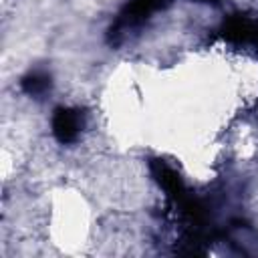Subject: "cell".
Segmentation results:
<instances>
[{"mask_svg": "<svg viewBox=\"0 0 258 258\" xmlns=\"http://www.w3.org/2000/svg\"><path fill=\"white\" fill-rule=\"evenodd\" d=\"M151 173L155 177V181L161 185V189L165 194H169L171 198L179 200L183 198V183L179 179V175L161 159H153L151 161Z\"/></svg>", "mask_w": 258, "mask_h": 258, "instance_id": "cell-3", "label": "cell"}, {"mask_svg": "<svg viewBox=\"0 0 258 258\" xmlns=\"http://www.w3.org/2000/svg\"><path fill=\"white\" fill-rule=\"evenodd\" d=\"M222 34L230 42H238V44L258 42V24H254L252 20L242 18V16H232L230 20H226Z\"/></svg>", "mask_w": 258, "mask_h": 258, "instance_id": "cell-2", "label": "cell"}, {"mask_svg": "<svg viewBox=\"0 0 258 258\" xmlns=\"http://www.w3.org/2000/svg\"><path fill=\"white\" fill-rule=\"evenodd\" d=\"M48 87H50V81L42 73H32V75H28V77L22 79V89L28 95H42Z\"/></svg>", "mask_w": 258, "mask_h": 258, "instance_id": "cell-4", "label": "cell"}, {"mask_svg": "<svg viewBox=\"0 0 258 258\" xmlns=\"http://www.w3.org/2000/svg\"><path fill=\"white\" fill-rule=\"evenodd\" d=\"M81 113L69 107H60L52 115V133L60 143H71L81 131Z\"/></svg>", "mask_w": 258, "mask_h": 258, "instance_id": "cell-1", "label": "cell"}]
</instances>
